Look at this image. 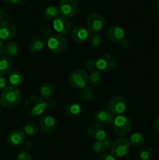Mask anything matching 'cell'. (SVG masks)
Segmentation results:
<instances>
[{
	"mask_svg": "<svg viewBox=\"0 0 159 160\" xmlns=\"http://www.w3.org/2000/svg\"><path fill=\"white\" fill-rule=\"evenodd\" d=\"M51 100H45L41 96L33 95L28 98L25 102V112L29 117H38L41 114L43 113L45 109L51 106L50 103Z\"/></svg>",
	"mask_w": 159,
	"mask_h": 160,
	"instance_id": "6da1fadb",
	"label": "cell"
},
{
	"mask_svg": "<svg viewBox=\"0 0 159 160\" xmlns=\"http://www.w3.org/2000/svg\"><path fill=\"white\" fill-rule=\"evenodd\" d=\"M21 99V93L17 88L7 86L0 95V105L6 109H12L18 106Z\"/></svg>",
	"mask_w": 159,
	"mask_h": 160,
	"instance_id": "7a4b0ae2",
	"label": "cell"
},
{
	"mask_svg": "<svg viewBox=\"0 0 159 160\" xmlns=\"http://www.w3.org/2000/svg\"><path fill=\"white\" fill-rule=\"evenodd\" d=\"M112 128L115 134L123 137L129 134L132 129V122L128 117L118 115L115 117L112 123Z\"/></svg>",
	"mask_w": 159,
	"mask_h": 160,
	"instance_id": "3957f363",
	"label": "cell"
},
{
	"mask_svg": "<svg viewBox=\"0 0 159 160\" xmlns=\"http://www.w3.org/2000/svg\"><path fill=\"white\" fill-rule=\"evenodd\" d=\"M116 65V57L112 53L102 54L97 59V60H95V67L100 72L108 73L112 71L115 68Z\"/></svg>",
	"mask_w": 159,
	"mask_h": 160,
	"instance_id": "277c9868",
	"label": "cell"
},
{
	"mask_svg": "<svg viewBox=\"0 0 159 160\" xmlns=\"http://www.w3.org/2000/svg\"><path fill=\"white\" fill-rule=\"evenodd\" d=\"M130 146L131 145L128 139L120 137L112 142L110 150L114 157L123 158L129 153Z\"/></svg>",
	"mask_w": 159,
	"mask_h": 160,
	"instance_id": "5b68a950",
	"label": "cell"
},
{
	"mask_svg": "<svg viewBox=\"0 0 159 160\" xmlns=\"http://www.w3.org/2000/svg\"><path fill=\"white\" fill-rule=\"evenodd\" d=\"M89 81V75L84 70H76L69 76V83L73 88L81 89L87 86Z\"/></svg>",
	"mask_w": 159,
	"mask_h": 160,
	"instance_id": "8992f818",
	"label": "cell"
},
{
	"mask_svg": "<svg viewBox=\"0 0 159 160\" xmlns=\"http://www.w3.org/2000/svg\"><path fill=\"white\" fill-rule=\"evenodd\" d=\"M47 46L55 53H62L66 50L68 43L65 38L60 34H51L47 40Z\"/></svg>",
	"mask_w": 159,
	"mask_h": 160,
	"instance_id": "52a82bcc",
	"label": "cell"
},
{
	"mask_svg": "<svg viewBox=\"0 0 159 160\" xmlns=\"http://www.w3.org/2000/svg\"><path fill=\"white\" fill-rule=\"evenodd\" d=\"M104 20L99 13H92L86 20V26L90 32L98 34L104 28Z\"/></svg>",
	"mask_w": 159,
	"mask_h": 160,
	"instance_id": "ba28073f",
	"label": "cell"
},
{
	"mask_svg": "<svg viewBox=\"0 0 159 160\" xmlns=\"http://www.w3.org/2000/svg\"><path fill=\"white\" fill-rule=\"evenodd\" d=\"M59 8L62 15L69 18L76 15L79 11V2L77 0H61Z\"/></svg>",
	"mask_w": 159,
	"mask_h": 160,
	"instance_id": "9c48e42d",
	"label": "cell"
},
{
	"mask_svg": "<svg viewBox=\"0 0 159 160\" xmlns=\"http://www.w3.org/2000/svg\"><path fill=\"white\" fill-rule=\"evenodd\" d=\"M109 112L113 115H122L126 110V101L122 95H115L108 102Z\"/></svg>",
	"mask_w": 159,
	"mask_h": 160,
	"instance_id": "30bf717a",
	"label": "cell"
},
{
	"mask_svg": "<svg viewBox=\"0 0 159 160\" xmlns=\"http://www.w3.org/2000/svg\"><path fill=\"white\" fill-rule=\"evenodd\" d=\"M17 33L15 25L8 21L0 22V40L11 41Z\"/></svg>",
	"mask_w": 159,
	"mask_h": 160,
	"instance_id": "8fae6325",
	"label": "cell"
},
{
	"mask_svg": "<svg viewBox=\"0 0 159 160\" xmlns=\"http://www.w3.org/2000/svg\"><path fill=\"white\" fill-rule=\"evenodd\" d=\"M52 26L55 31L60 35L68 34L71 31V23L70 20L64 16H60L53 20Z\"/></svg>",
	"mask_w": 159,
	"mask_h": 160,
	"instance_id": "7c38bea8",
	"label": "cell"
},
{
	"mask_svg": "<svg viewBox=\"0 0 159 160\" xmlns=\"http://www.w3.org/2000/svg\"><path fill=\"white\" fill-rule=\"evenodd\" d=\"M56 127H57V123L55 119L51 116H45L39 120L40 130L45 134H51L55 132Z\"/></svg>",
	"mask_w": 159,
	"mask_h": 160,
	"instance_id": "4fadbf2b",
	"label": "cell"
},
{
	"mask_svg": "<svg viewBox=\"0 0 159 160\" xmlns=\"http://www.w3.org/2000/svg\"><path fill=\"white\" fill-rule=\"evenodd\" d=\"M26 140V134L22 130H13L7 136V143L11 147H19Z\"/></svg>",
	"mask_w": 159,
	"mask_h": 160,
	"instance_id": "5bb4252c",
	"label": "cell"
},
{
	"mask_svg": "<svg viewBox=\"0 0 159 160\" xmlns=\"http://www.w3.org/2000/svg\"><path fill=\"white\" fill-rule=\"evenodd\" d=\"M87 133L89 136L91 138L95 141H102L106 138V133L105 129L102 125H100L98 123H92L87 128Z\"/></svg>",
	"mask_w": 159,
	"mask_h": 160,
	"instance_id": "9a60e30c",
	"label": "cell"
},
{
	"mask_svg": "<svg viewBox=\"0 0 159 160\" xmlns=\"http://www.w3.org/2000/svg\"><path fill=\"white\" fill-rule=\"evenodd\" d=\"M71 38L76 43H84L90 38V31L85 27H76L72 31Z\"/></svg>",
	"mask_w": 159,
	"mask_h": 160,
	"instance_id": "2e32d148",
	"label": "cell"
},
{
	"mask_svg": "<svg viewBox=\"0 0 159 160\" xmlns=\"http://www.w3.org/2000/svg\"><path fill=\"white\" fill-rule=\"evenodd\" d=\"M108 39L112 42H121L125 38V31L122 28L118 26H112L106 31Z\"/></svg>",
	"mask_w": 159,
	"mask_h": 160,
	"instance_id": "e0dca14e",
	"label": "cell"
},
{
	"mask_svg": "<svg viewBox=\"0 0 159 160\" xmlns=\"http://www.w3.org/2000/svg\"><path fill=\"white\" fill-rule=\"evenodd\" d=\"M115 119L114 115L111 112L107 110L98 111L94 117V120L100 125H110L112 124Z\"/></svg>",
	"mask_w": 159,
	"mask_h": 160,
	"instance_id": "ac0fdd59",
	"label": "cell"
},
{
	"mask_svg": "<svg viewBox=\"0 0 159 160\" xmlns=\"http://www.w3.org/2000/svg\"><path fill=\"white\" fill-rule=\"evenodd\" d=\"M47 45V41L42 36H36L31 38L28 43V48L33 52L42 51Z\"/></svg>",
	"mask_w": 159,
	"mask_h": 160,
	"instance_id": "d6986e66",
	"label": "cell"
},
{
	"mask_svg": "<svg viewBox=\"0 0 159 160\" xmlns=\"http://www.w3.org/2000/svg\"><path fill=\"white\" fill-rule=\"evenodd\" d=\"M40 95L45 100H51L55 94V87L51 82H46L40 88Z\"/></svg>",
	"mask_w": 159,
	"mask_h": 160,
	"instance_id": "ffe728a7",
	"label": "cell"
},
{
	"mask_svg": "<svg viewBox=\"0 0 159 160\" xmlns=\"http://www.w3.org/2000/svg\"><path fill=\"white\" fill-rule=\"evenodd\" d=\"M83 109L81 106L78 103H70V104L66 105L64 108V112L67 117H70V118H75L77 117L82 113Z\"/></svg>",
	"mask_w": 159,
	"mask_h": 160,
	"instance_id": "44dd1931",
	"label": "cell"
},
{
	"mask_svg": "<svg viewBox=\"0 0 159 160\" xmlns=\"http://www.w3.org/2000/svg\"><path fill=\"white\" fill-rule=\"evenodd\" d=\"M8 82L12 87H18L23 83V76L18 70H12L8 74Z\"/></svg>",
	"mask_w": 159,
	"mask_h": 160,
	"instance_id": "7402d4cb",
	"label": "cell"
},
{
	"mask_svg": "<svg viewBox=\"0 0 159 160\" xmlns=\"http://www.w3.org/2000/svg\"><path fill=\"white\" fill-rule=\"evenodd\" d=\"M111 145H112L111 141L109 139L105 138L102 141H96L92 145V148L95 153L100 154V153H102L103 152L110 149Z\"/></svg>",
	"mask_w": 159,
	"mask_h": 160,
	"instance_id": "603a6c76",
	"label": "cell"
},
{
	"mask_svg": "<svg viewBox=\"0 0 159 160\" xmlns=\"http://www.w3.org/2000/svg\"><path fill=\"white\" fill-rule=\"evenodd\" d=\"M13 62L9 56L0 58V73L3 75L9 74L12 71Z\"/></svg>",
	"mask_w": 159,
	"mask_h": 160,
	"instance_id": "cb8c5ba5",
	"label": "cell"
},
{
	"mask_svg": "<svg viewBox=\"0 0 159 160\" xmlns=\"http://www.w3.org/2000/svg\"><path fill=\"white\" fill-rule=\"evenodd\" d=\"M62 16L60 12L59 8L55 6H49L44 11V18L47 20H51L53 21L56 18Z\"/></svg>",
	"mask_w": 159,
	"mask_h": 160,
	"instance_id": "d4e9b609",
	"label": "cell"
},
{
	"mask_svg": "<svg viewBox=\"0 0 159 160\" xmlns=\"http://www.w3.org/2000/svg\"><path fill=\"white\" fill-rule=\"evenodd\" d=\"M144 139V136H143V134L142 133L136 132L129 137V142L131 146L140 147L143 144Z\"/></svg>",
	"mask_w": 159,
	"mask_h": 160,
	"instance_id": "484cf974",
	"label": "cell"
},
{
	"mask_svg": "<svg viewBox=\"0 0 159 160\" xmlns=\"http://www.w3.org/2000/svg\"><path fill=\"white\" fill-rule=\"evenodd\" d=\"M19 46L17 42L9 41L5 45L4 53L8 56H14L18 53Z\"/></svg>",
	"mask_w": 159,
	"mask_h": 160,
	"instance_id": "4316f807",
	"label": "cell"
},
{
	"mask_svg": "<svg viewBox=\"0 0 159 160\" xmlns=\"http://www.w3.org/2000/svg\"><path fill=\"white\" fill-rule=\"evenodd\" d=\"M103 80V76L101 72L97 70H92L91 73L89 75V81L92 86H99L101 84Z\"/></svg>",
	"mask_w": 159,
	"mask_h": 160,
	"instance_id": "83f0119b",
	"label": "cell"
},
{
	"mask_svg": "<svg viewBox=\"0 0 159 160\" xmlns=\"http://www.w3.org/2000/svg\"><path fill=\"white\" fill-rule=\"evenodd\" d=\"M40 128L36 123H27L23 128V132L29 136H35L40 132Z\"/></svg>",
	"mask_w": 159,
	"mask_h": 160,
	"instance_id": "f1b7e54d",
	"label": "cell"
},
{
	"mask_svg": "<svg viewBox=\"0 0 159 160\" xmlns=\"http://www.w3.org/2000/svg\"><path fill=\"white\" fill-rule=\"evenodd\" d=\"M153 155H154V151L152 148L150 146H145L140 151L139 157L141 160H150L153 157Z\"/></svg>",
	"mask_w": 159,
	"mask_h": 160,
	"instance_id": "f546056e",
	"label": "cell"
},
{
	"mask_svg": "<svg viewBox=\"0 0 159 160\" xmlns=\"http://www.w3.org/2000/svg\"><path fill=\"white\" fill-rule=\"evenodd\" d=\"M80 97L82 99L88 101L93 97V90L89 86H85L83 88L80 89Z\"/></svg>",
	"mask_w": 159,
	"mask_h": 160,
	"instance_id": "4dcf8cb0",
	"label": "cell"
},
{
	"mask_svg": "<svg viewBox=\"0 0 159 160\" xmlns=\"http://www.w3.org/2000/svg\"><path fill=\"white\" fill-rule=\"evenodd\" d=\"M101 38L98 34H94L90 36V45L92 47H98L101 45Z\"/></svg>",
	"mask_w": 159,
	"mask_h": 160,
	"instance_id": "1f68e13d",
	"label": "cell"
},
{
	"mask_svg": "<svg viewBox=\"0 0 159 160\" xmlns=\"http://www.w3.org/2000/svg\"><path fill=\"white\" fill-rule=\"evenodd\" d=\"M17 160H34V158L27 152L22 151L17 156Z\"/></svg>",
	"mask_w": 159,
	"mask_h": 160,
	"instance_id": "d6a6232c",
	"label": "cell"
},
{
	"mask_svg": "<svg viewBox=\"0 0 159 160\" xmlns=\"http://www.w3.org/2000/svg\"><path fill=\"white\" fill-rule=\"evenodd\" d=\"M40 31H41V36L43 38H49L50 36L51 35V29L47 25H43L40 28Z\"/></svg>",
	"mask_w": 159,
	"mask_h": 160,
	"instance_id": "836d02e7",
	"label": "cell"
},
{
	"mask_svg": "<svg viewBox=\"0 0 159 160\" xmlns=\"http://www.w3.org/2000/svg\"><path fill=\"white\" fill-rule=\"evenodd\" d=\"M7 87V80L5 75L0 73V92H2Z\"/></svg>",
	"mask_w": 159,
	"mask_h": 160,
	"instance_id": "e575fe53",
	"label": "cell"
},
{
	"mask_svg": "<svg viewBox=\"0 0 159 160\" xmlns=\"http://www.w3.org/2000/svg\"><path fill=\"white\" fill-rule=\"evenodd\" d=\"M85 68L87 70H93L94 68H96L95 67V60L94 59H89L85 62Z\"/></svg>",
	"mask_w": 159,
	"mask_h": 160,
	"instance_id": "d590c367",
	"label": "cell"
},
{
	"mask_svg": "<svg viewBox=\"0 0 159 160\" xmlns=\"http://www.w3.org/2000/svg\"><path fill=\"white\" fill-rule=\"evenodd\" d=\"M98 160H115V157L110 154H103L98 157Z\"/></svg>",
	"mask_w": 159,
	"mask_h": 160,
	"instance_id": "8d00e7d4",
	"label": "cell"
},
{
	"mask_svg": "<svg viewBox=\"0 0 159 160\" xmlns=\"http://www.w3.org/2000/svg\"><path fill=\"white\" fill-rule=\"evenodd\" d=\"M4 44H3L2 42L0 40V58L2 57V55L3 53H4Z\"/></svg>",
	"mask_w": 159,
	"mask_h": 160,
	"instance_id": "74e56055",
	"label": "cell"
},
{
	"mask_svg": "<svg viewBox=\"0 0 159 160\" xmlns=\"http://www.w3.org/2000/svg\"><path fill=\"white\" fill-rule=\"evenodd\" d=\"M4 1L9 4H17V3H20L22 0H4Z\"/></svg>",
	"mask_w": 159,
	"mask_h": 160,
	"instance_id": "f35d334b",
	"label": "cell"
},
{
	"mask_svg": "<svg viewBox=\"0 0 159 160\" xmlns=\"http://www.w3.org/2000/svg\"><path fill=\"white\" fill-rule=\"evenodd\" d=\"M154 125H155V128L157 131V132L159 133V116L156 118L155 123H154Z\"/></svg>",
	"mask_w": 159,
	"mask_h": 160,
	"instance_id": "ab89813d",
	"label": "cell"
},
{
	"mask_svg": "<svg viewBox=\"0 0 159 160\" xmlns=\"http://www.w3.org/2000/svg\"><path fill=\"white\" fill-rule=\"evenodd\" d=\"M2 18H3V12H2V10L0 9V22H2Z\"/></svg>",
	"mask_w": 159,
	"mask_h": 160,
	"instance_id": "60d3db41",
	"label": "cell"
},
{
	"mask_svg": "<svg viewBox=\"0 0 159 160\" xmlns=\"http://www.w3.org/2000/svg\"><path fill=\"white\" fill-rule=\"evenodd\" d=\"M155 6H156V8H157V9H159V0H156Z\"/></svg>",
	"mask_w": 159,
	"mask_h": 160,
	"instance_id": "b9f144b4",
	"label": "cell"
}]
</instances>
